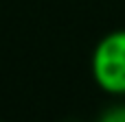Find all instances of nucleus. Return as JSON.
Segmentation results:
<instances>
[{
  "label": "nucleus",
  "instance_id": "obj_1",
  "mask_svg": "<svg viewBox=\"0 0 125 122\" xmlns=\"http://www.w3.org/2000/svg\"><path fill=\"white\" fill-rule=\"evenodd\" d=\"M94 83L114 96L125 94V28L108 33L92 52Z\"/></svg>",
  "mask_w": 125,
  "mask_h": 122
},
{
  "label": "nucleus",
  "instance_id": "obj_2",
  "mask_svg": "<svg viewBox=\"0 0 125 122\" xmlns=\"http://www.w3.org/2000/svg\"><path fill=\"white\" fill-rule=\"evenodd\" d=\"M99 122H125V105H116V107H112V109H108Z\"/></svg>",
  "mask_w": 125,
  "mask_h": 122
}]
</instances>
